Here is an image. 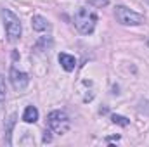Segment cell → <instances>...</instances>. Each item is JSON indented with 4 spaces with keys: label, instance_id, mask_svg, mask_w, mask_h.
I'll use <instances>...</instances> for the list:
<instances>
[{
    "label": "cell",
    "instance_id": "2",
    "mask_svg": "<svg viewBox=\"0 0 149 147\" xmlns=\"http://www.w3.org/2000/svg\"><path fill=\"white\" fill-rule=\"evenodd\" d=\"M0 16H2V21H3V26H5V35L9 42H17L21 38L23 33V26H21V21L19 17L9 10V9H2L0 10Z\"/></svg>",
    "mask_w": 149,
    "mask_h": 147
},
{
    "label": "cell",
    "instance_id": "11",
    "mask_svg": "<svg viewBox=\"0 0 149 147\" xmlns=\"http://www.w3.org/2000/svg\"><path fill=\"white\" fill-rule=\"evenodd\" d=\"M7 97V85H5V78L0 74V104L5 101Z\"/></svg>",
    "mask_w": 149,
    "mask_h": 147
},
{
    "label": "cell",
    "instance_id": "6",
    "mask_svg": "<svg viewBox=\"0 0 149 147\" xmlns=\"http://www.w3.org/2000/svg\"><path fill=\"white\" fill-rule=\"evenodd\" d=\"M31 26H33L35 31H47V30H50V23L47 21V17L38 16V14L31 17Z\"/></svg>",
    "mask_w": 149,
    "mask_h": 147
},
{
    "label": "cell",
    "instance_id": "1",
    "mask_svg": "<svg viewBox=\"0 0 149 147\" xmlns=\"http://www.w3.org/2000/svg\"><path fill=\"white\" fill-rule=\"evenodd\" d=\"M74 26L76 30L81 33V35H90L95 28V23H97V16L95 12H92L90 9L87 7H80L76 12H74Z\"/></svg>",
    "mask_w": 149,
    "mask_h": 147
},
{
    "label": "cell",
    "instance_id": "14",
    "mask_svg": "<svg viewBox=\"0 0 149 147\" xmlns=\"http://www.w3.org/2000/svg\"><path fill=\"white\" fill-rule=\"evenodd\" d=\"M144 2H146V3H149V0H144Z\"/></svg>",
    "mask_w": 149,
    "mask_h": 147
},
{
    "label": "cell",
    "instance_id": "8",
    "mask_svg": "<svg viewBox=\"0 0 149 147\" xmlns=\"http://www.w3.org/2000/svg\"><path fill=\"white\" fill-rule=\"evenodd\" d=\"M38 119V109L35 106H28L23 112V121L24 123H37Z\"/></svg>",
    "mask_w": 149,
    "mask_h": 147
},
{
    "label": "cell",
    "instance_id": "7",
    "mask_svg": "<svg viewBox=\"0 0 149 147\" xmlns=\"http://www.w3.org/2000/svg\"><path fill=\"white\" fill-rule=\"evenodd\" d=\"M59 62H61V66H63V69L64 71H73L74 68H76V59H74V55H70V54H59Z\"/></svg>",
    "mask_w": 149,
    "mask_h": 147
},
{
    "label": "cell",
    "instance_id": "10",
    "mask_svg": "<svg viewBox=\"0 0 149 147\" xmlns=\"http://www.w3.org/2000/svg\"><path fill=\"white\" fill-rule=\"evenodd\" d=\"M111 121L114 125H120V126H128V125H130V119L125 118V116H121V114H113Z\"/></svg>",
    "mask_w": 149,
    "mask_h": 147
},
{
    "label": "cell",
    "instance_id": "9",
    "mask_svg": "<svg viewBox=\"0 0 149 147\" xmlns=\"http://www.w3.org/2000/svg\"><path fill=\"white\" fill-rule=\"evenodd\" d=\"M16 119H17V114H16V112L10 114L9 119H7V126H5V140H7L9 146L12 144V142H10V135H12V128H14V125H16Z\"/></svg>",
    "mask_w": 149,
    "mask_h": 147
},
{
    "label": "cell",
    "instance_id": "12",
    "mask_svg": "<svg viewBox=\"0 0 149 147\" xmlns=\"http://www.w3.org/2000/svg\"><path fill=\"white\" fill-rule=\"evenodd\" d=\"M88 3H90L92 7H97V9H102V7H106V5L109 3V0H88Z\"/></svg>",
    "mask_w": 149,
    "mask_h": 147
},
{
    "label": "cell",
    "instance_id": "13",
    "mask_svg": "<svg viewBox=\"0 0 149 147\" xmlns=\"http://www.w3.org/2000/svg\"><path fill=\"white\" fill-rule=\"evenodd\" d=\"M50 132L49 130H45V135H43V142H50V135H49Z\"/></svg>",
    "mask_w": 149,
    "mask_h": 147
},
{
    "label": "cell",
    "instance_id": "3",
    "mask_svg": "<svg viewBox=\"0 0 149 147\" xmlns=\"http://www.w3.org/2000/svg\"><path fill=\"white\" fill-rule=\"evenodd\" d=\"M114 17L123 26H141L144 23V16H141L139 12L132 10L125 5H116L114 7Z\"/></svg>",
    "mask_w": 149,
    "mask_h": 147
},
{
    "label": "cell",
    "instance_id": "4",
    "mask_svg": "<svg viewBox=\"0 0 149 147\" xmlns=\"http://www.w3.org/2000/svg\"><path fill=\"white\" fill-rule=\"evenodd\" d=\"M47 125H49V128H50L54 133H59V135L66 133V132L70 130V126H71L70 118H68V114H66L64 111H52V112H49V116H47Z\"/></svg>",
    "mask_w": 149,
    "mask_h": 147
},
{
    "label": "cell",
    "instance_id": "5",
    "mask_svg": "<svg viewBox=\"0 0 149 147\" xmlns=\"http://www.w3.org/2000/svg\"><path fill=\"white\" fill-rule=\"evenodd\" d=\"M9 78H10L12 87H14L17 92H23V90L28 87V83H30V76L24 73V71H19V69H16V68H10Z\"/></svg>",
    "mask_w": 149,
    "mask_h": 147
}]
</instances>
